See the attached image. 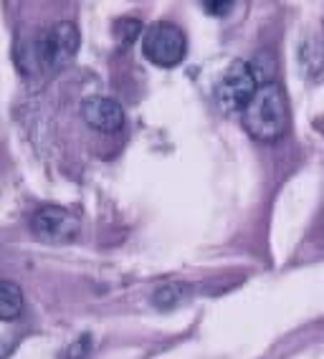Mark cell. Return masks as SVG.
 Masks as SVG:
<instances>
[{
  "label": "cell",
  "instance_id": "obj_1",
  "mask_svg": "<svg viewBox=\"0 0 324 359\" xmlns=\"http://www.w3.org/2000/svg\"><path fill=\"white\" fill-rule=\"evenodd\" d=\"M243 127L259 142H276L284 137L289 127V107H286V94L279 83H261L253 99L243 111Z\"/></svg>",
  "mask_w": 324,
  "mask_h": 359
},
{
  "label": "cell",
  "instance_id": "obj_2",
  "mask_svg": "<svg viewBox=\"0 0 324 359\" xmlns=\"http://www.w3.org/2000/svg\"><path fill=\"white\" fill-rule=\"evenodd\" d=\"M79 28L74 26L72 20H61L53 23L48 31H43L33 43V61L41 69L59 71L72 66V61L79 53Z\"/></svg>",
  "mask_w": 324,
  "mask_h": 359
},
{
  "label": "cell",
  "instance_id": "obj_3",
  "mask_svg": "<svg viewBox=\"0 0 324 359\" xmlns=\"http://www.w3.org/2000/svg\"><path fill=\"white\" fill-rule=\"evenodd\" d=\"M261 83L253 74L248 61H234L228 66V71L221 76V81L215 83L213 97L215 104L221 107L226 114H238L248 107V102L253 99L256 89Z\"/></svg>",
  "mask_w": 324,
  "mask_h": 359
},
{
  "label": "cell",
  "instance_id": "obj_4",
  "mask_svg": "<svg viewBox=\"0 0 324 359\" xmlns=\"http://www.w3.org/2000/svg\"><path fill=\"white\" fill-rule=\"evenodd\" d=\"M185 51H188V41H185V33L175 23L160 20V23H152L142 33V53L155 66L173 69L185 58Z\"/></svg>",
  "mask_w": 324,
  "mask_h": 359
},
{
  "label": "cell",
  "instance_id": "obj_5",
  "mask_svg": "<svg viewBox=\"0 0 324 359\" xmlns=\"http://www.w3.org/2000/svg\"><path fill=\"white\" fill-rule=\"evenodd\" d=\"M31 233L43 243H72L81 233V220L61 205H41L31 215Z\"/></svg>",
  "mask_w": 324,
  "mask_h": 359
},
{
  "label": "cell",
  "instance_id": "obj_6",
  "mask_svg": "<svg viewBox=\"0 0 324 359\" xmlns=\"http://www.w3.org/2000/svg\"><path fill=\"white\" fill-rule=\"evenodd\" d=\"M81 116L97 132H119L124 127V109L114 99L91 97L81 104Z\"/></svg>",
  "mask_w": 324,
  "mask_h": 359
},
{
  "label": "cell",
  "instance_id": "obj_7",
  "mask_svg": "<svg viewBox=\"0 0 324 359\" xmlns=\"http://www.w3.org/2000/svg\"><path fill=\"white\" fill-rule=\"evenodd\" d=\"M23 314V291L13 281H0V321H13Z\"/></svg>",
  "mask_w": 324,
  "mask_h": 359
},
{
  "label": "cell",
  "instance_id": "obj_8",
  "mask_svg": "<svg viewBox=\"0 0 324 359\" xmlns=\"http://www.w3.org/2000/svg\"><path fill=\"white\" fill-rule=\"evenodd\" d=\"M182 291L185 289H182L180 283H165L162 289L155 291L152 302H155L157 309H165V311H168V309H175L177 304L182 302Z\"/></svg>",
  "mask_w": 324,
  "mask_h": 359
},
{
  "label": "cell",
  "instance_id": "obj_9",
  "mask_svg": "<svg viewBox=\"0 0 324 359\" xmlns=\"http://www.w3.org/2000/svg\"><path fill=\"white\" fill-rule=\"evenodd\" d=\"M142 23L135 18H122L117 20V26H114V36H117V41L122 46H130L135 43L137 39H142Z\"/></svg>",
  "mask_w": 324,
  "mask_h": 359
},
{
  "label": "cell",
  "instance_id": "obj_10",
  "mask_svg": "<svg viewBox=\"0 0 324 359\" xmlns=\"http://www.w3.org/2000/svg\"><path fill=\"white\" fill-rule=\"evenodd\" d=\"M89 352H91V339H89V334H84V337H79V339L66 349L64 359H86Z\"/></svg>",
  "mask_w": 324,
  "mask_h": 359
},
{
  "label": "cell",
  "instance_id": "obj_11",
  "mask_svg": "<svg viewBox=\"0 0 324 359\" xmlns=\"http://www.w3.org/2000/svg\"><path fill=\"white\" fill-rule=\"evenodd\" d=\"M201 6L205 8L210 15H228L234 11V3H231V0H226V3H223V0H203Z\"/></svg>",
  "mask_w": 324,
  "mask_h": 359
}]
</instances>
